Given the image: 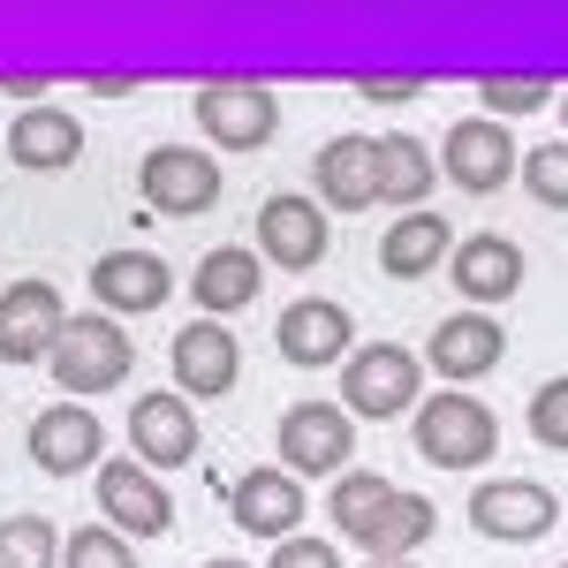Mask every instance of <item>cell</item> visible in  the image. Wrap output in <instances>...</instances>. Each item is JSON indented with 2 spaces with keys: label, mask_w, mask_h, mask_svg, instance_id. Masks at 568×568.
Segmentation results:
<instances>
[{
  "label": "cell",
  "mask_w": 568,
  "mask_h": 568,
  "mask_svg": "<svg viewBox=\"0 0 568 568\" xmlns=\"http://www.w3.org/2000/svg\"><path fill=\"white\" fill-rule=\"evenodd\" d=\"M130 334H122V318H106V311H84V318H69L61 326V342H53V356H45V372L61 379V394L69 402H91V394H114L122 379H130Z\"/></svg>",
  "instance_id": "obj_1"
},
{
  "label": "cell",
  "mask_w": 568,
  "mask_h": 568,
  "mask_svg": "<svg viewBox=\"0 0 568 568\" xmlns=\"http://www.w3.org/2000/svg\"><path fill=\"white\" fill-rule=\"evenodd\" d=\"M417 455L433 470H485L500 455V417L485 409L478 394L439 387V394L417 402Z\"/></svg>",
  "instance_id": "obj_2"
},
{
  "label": "cell",
  "mask_w": 568,
  "mask_h": 568,
  "mask_svg": "<svg viewBox=\"0 0 568 568\" xmlns=\"http://www.w3.org/2000/svg\"><path fill=\"white\" fill-rule=\"evenodd\" d=\"M425 402V364L417 349H394V342H372V349H349L342 364V409L349 417H417Z\"/></svg>",
  "instance_id": "obj_3"
},
{
  "label": "cell",
  "mask_w": 568,
  "mask_h": 568,
  "mask_svg": "<svg viewBox=\"0 0 568 568\" xmlns=\"http://www.w3.org/2000/svg\"><path fill=\"white\" fill-rule=\"evenodd\" d=\"M356 455V417L342 402H288L281 409V470L288 478H342Z\"/></svg>",
  "instance_id": "obj_4"
},
{
  "label": "cell",
  "mask_w": 568,
  "mask_h": 568,
  "mask_svg": "<svg viewBox=\"0 0 568 568\" xmlns=\"http://www.w3.org/2000/svg\"><path fill=\"white\" fill-rule=\"evenodd\" d=\"M190 114H197V130L213 136L220 152H258L281 130V99L265 84H251V77H205Z\"/></svg>",
  "instance_id": "obj_5"
},
{
  "label": "cell",
  "mask_w": 568,
  "mask_h": 568,
  "mask_svg": "<svg viewBox=\"0 0 568 568\" xmlns=\"http://www.w3.org/2000/svg\"><path fill=\"white\" fill-rule=\"evenodd\" d=\"M554 524H561V500L538 478H485L470 493V530L493 546H538Z\"/></svg>",
  "instance_id": "obj_6"
},
{
  "label": "cell",
  "mask_w": 568,
  "mask_h": 568,
  "mask_svg": "<svg viewBox=\"0 0 568 568\" xmlns=\"http://www.w3.org/2000/svg\"><path fill=\"white\" fill-rule=\"evenodd\" d=\"M439 175L455 182V190H470V197H493V190H508V175H524V152H516L508 122L470 114V122H455V130H447Z\"/></svg>",
  "instance_id": "obj_7"
},
{
  "label": "cell",
  "mask_w": 568,
  "mask_h": 568,
  "mask_svg": "<svg viewBox=\"0 0 568 568\" xmlns=\"http://www.w3.org/2000/svg\"><path fill=\"white\" fill-rule=\"evenodd\" d=\"M144 205L168 220H197L220 205V160L213 152H197V144H160V152H144Z\"/></svg>",
  "instance_id": "obj_8"
},
{
  "label": "cell",
  "mask_w": 568,
  "mask_h": 568,
  "mask_svg": "<svg viewBox=\"0 0 568 568\" xmlns=\"http://www.w3.org/2000/svg\"><path fill=\"white\" fill-rule=\"evenodd\" d=\"M99 516H106V530H122V538H168L175 530V500H168V485L152 478L136 455H122V463H99Z\"/></svg>",
  "instance_id": "obj_9"
},
{
  "label": "cell",
  "mask_w": 568,
  "mask_h": 568,
  "mask_svg": "<svg viewBox=\"0 0 568 568\" xmlns=\"http://www.w3.org/2000/svg\"><path fill=\"white\" fill-rule=\"evenodd\" d=\"M251 227H258V251H265V265H281V273H311V265H318L326 251H334L326 205H318V197H296V190L265 197Z\"/></svg>",
  "instance_id": "obj_10"
},
{
  "label": "cell",
  "mask_w": 568,
  "mask_h": 568,
  "mask_svg": "<svg viewBox=\"0 0 568 568\" xmlns=\"http://www.w3.org/2000/svg\"><path fill=\"white\" fill-rule=\"evenodd\" d=\"M273 342H281V356H288L296 372H326V364H349V349H356V318L334 304V296H296V304L281 311Z\"/></svg>",
  "instance_id": "obj_11"
},
{
  "label": "cell",
  "mask_w": 568,
  "mask_h": 568,
  "mask_svg": "<svg viewBox=\"0 0 568 568\" xmlns=\"http://www.w3.org/2000/svg\"><path fill=\"white\" fill-rule=\"evenodd\" d=\"M69 311H61V288L53 281H16L0 296V364H45L53 342H61Z\"/></svg>",
  "instance_id": "obj_12"
},
{
  "label": "cell",
  "mask_w": 568,
  "mask_h": 568,
  "mask_svg": "<svg viewBox=\"0 0 568 568\" xmlns=\"http://www.w3.org/2000/svg\"><path fill=\"white\" fill-rule=\"evenodd\" d=\"M168 356H175V394L182 402H220V394H235V379H243L235 334H227L220 318H190Z\"/></svg>",
  "instance_id": "obj_13"
},
{
  "label": "cell",
  "mask_w": 568,
  "mask_h": 568,
  "mask_svg": "<svg viewBox=\"0 0 568 568\" xmlns=\"http://www.w3.org/2000/svg\"><path fill=\"white\" fill-rule=\"evenodd\" d=\"M500 356H508V326H500L493 311H455V318H439L433 342H425V364H433L447 387H463V379H485Z\"/></svg>",
  "instance_id": "obj_14"
},
{
  "label": "cell",
  "mask_w": 568,
  "mask_h": 568,
  "mask_svg": "<svg viewBox=\"0 0 568 568\" xmlns=\"http://www.w3.org/2000/svg\"><path fill=\"white\" fill-rule=\"evenodd\" d=\"M227 516H235L243 538L288 546V538L304 530V478H288V470H243L235 493H227Z\"/></svg>",
  "instance_id": "obj_15"
},
{
  "label": "cell",
  "mask_w": 568,
  "mask_h": 568,
  "mask_svg": "<svg viewBox=\"0 0 568 568\" xmlns=\"http://www.w3.org/2000/svg\"><path fill=\"white\" fill-rule=\"evenodd\" d=\"M311 182H318V205L326 213H364L379 205V136H326L318 160H311Z\"/></svg>",
  "instance_id": "obj_16"
},
{
  "label": "cell",
  "mask_w": 568,
  "mask_h": 568,
  "mask_svg": "<svg viewBox=\"0 0 568 568\" xmlns=\"http://www.w3.org/2000/svg\"><path fill=\"white\" fill-rule=\"evenodd\" d=\"M91 296L106 304V318H122V311H160L168 296H175V273H168V258L160 251H106V258L91 265Z\"/></svg>",
  "instance_id": "obj_17"
},
{
  "label": "cell",
  "mask_w": 568,
  "mask_h": 568,
  "mask_svg": "<svg viewBox=\"0 0 568 568\" xmlns=\"http://www.w3.org/2000/svg\"><path fill=\"white\" fill-rule=\"evenodd\" d=\"M23 439H31V463H39L45 478H77V470H99V447H106V433H99V417H91L84 402L39 409Z\"/></svg>",
  "instance_id": "obj_18"
},
{
  "label": "cell",
  "mask_w": 568,
  "mask_h": 568,
  "mask_svg": "<svg viewBox=\"0 0 568 568\" xmlns=\"http://www.w3.org/2000/svg\"><path fill=\"white\" fill-rule=\"evenodd\" d=\"M447 273H455V288L470 296V311H493V304H508V296L524 288V251H516L508 235L478 227V235H463V243H455Z\"/></svg>",
  "instance_id": "obj_19"
},
{
  "label": "cell",
  "mask_w": 568,
  "mask_h": 568,
  "mask_svg": "<svg viewBox=\"0 0 568 568\" xmlns=\"http://www.w3.org/2000/svg\"><path fill=\"white\" fill-rule=\"evenodd\" d=\"M130 447L144 470H182L197 455V409L182 394H144L130 409Z\"/></svg>",
  "instance_id": "obj_20"
},
{
  "label": "cell",
  "mask_w": 568,
  "mask_h": 568,
  "mask_svg": "<svg viewBox=\"0 0 568 568\" xmlns=\"http://www.w3.org/2000/svg\"><path fill=\"white\" fill-rule=\"evenodd\" d=\"M439 530V508L425 493H409V485H394L387 500L356 524V546H364V561H409L425 538Z\"/></svg>",
  "instance_id": "obj_21"
},
{
  "label": "cell",
  "mask_w": 568,
  "mask_h": 568,
  "mask_svg": "<svg viewBox=\"0 0 568 568\" xmlns=\"http://www.w3.org/2000/svg\"><path fill=\"white\" fill-rule=\"evenodd\" d=\"M77 152H84V122H77L69 106H23V114L8 122V160L31 168V175L77 168Z\"/></svg>",
  "instance_id": "obj_22"
},
{
  "label": "cell",
  "mask_w": 568,
  "mask_h": 568,
  "mask_svg": "<svg viewBox=\"0 0 568 568\" xmlns=\"http://www.w3.org/2000/svg\"><path fill=\"white\" fill-rule=\"evenodd\" d=\"M265 288V265L251 243H220V251H205L197 258V273H190V296H197V318H227V311L258 304Z\"/></svg>",
  "instance_id": "obj_23"
},
{
  "label": "cell",
  "mask_w": 568,
  "mask_h": 568,
  "mask_svg": "<svg viewBox=\"0 0 568 568\" xmlns=\"http://www.w3.org/2000/svg\"><path fill=\"white\" fill-rule=\"evenodd\" d=\"M447 258H455V227L439 213H402L387 235H379V273H387V281H425V273L447 265Z\"/></svg>",
  "instance_id": "obj_24"
},
{
  "label": "cell",
  "mask_w": 568,
  "mask_h": 568,
  "mask_svg": "<svg viewBox=\"0 0 568 568\" xmlns=\"http://www.w3.org/2000/svg\"><path fill=\"white\" fill-rule=\"evenodd\" d=\"M433 144H417V136H379V197L387 205H409V213H425V197H433Z\"/></svg>",
  "instance_id": "obj_25"
},
{
  "label": "cell",
  "mask_w": 568,
  "mask_h": 568,
  "mask_svg": "<svg viewBox=\"0 0 568 568\" xmlns=\"http://www.w3.org/2000/svg\"><path fill=\"white\" fill-rule=\"evenodd\" d=\"M61 530L45 516H8L0 524V568H61Z\"/></svg>",
  "instance_id": "obj_26"
},
{
  "label": "cell",
  "mask_w": 568,
  "mask_h": 568,
  "mask_svg": "<svg viewBox=\"0 0 568 568\" xmlns=\"http://www.w3.org/2000/svg\"><path fill=\"white\" fill-rule=\"evenodd\" d=\"M387 493H394L387 470H342V478L326 485V516H334V530H349V538H356V524H364Z\"/></svg>",
  "instance_id": "obj_27"
},
{
  "label": "cell",
  "mask_w": 568,
  "mask_h": 568,
  "mask_svg": "<svg viewBox=\"0 0 568 568\" xmlns=\"http://www.w3.org/2000/svg\"><path fill=\"white\" fill-rule=\"evenodd\" d=\"M554 99H561L554 77H485V84H478V106H493V122H516V114L554 106Z\"/></svg>",
  "instance_id": "obj_28"
},
{
  "label": "cell",
  "mask_w": 568,
  "mask_h": 568,
  "mask_svg": "<svg viewBox=\"0 0 568 568\" xmlns=\"http://www.w3.org/2000/svg\"><path fill=\"white\" fill-rule=\"evenodd\" d=\"M524 190L538 197V205H554V213H568V136H554V144H538V152H524Z\"/></svg>",
  "instance_id": "obj_29"
},
{
  "label": "cell",
  "mask_w": 568,
  "mask_h": 568,
  "mask_svg": "<svg viewBox=\"0 0 568 568\" xmlns=\"http://www.w3.org/2000/svg\"><path fill=\"white\" fill-rule=\"evenodd\" d=\"M61 568H136V546L122 530H69V546H61Z\"/></svg>",
  "instance_id": "obj_30"
},
{
  "label": "cell",
  "mask_w": 568,
  "mask_h": 568,
  "mask_svg": "<svg viewBox=\"0 0 568 568\" xmlns=\"http://www.w3.org/2000/svg\"><path fill=\"white\" fill-rule=\"evenodd\" d=\"M530 433H538V447H561L568 455V372L530 394Z\"/></svg>",
  "instance_id": "obj_31"
},
{
  "label": "cell",
  "mask_w": 568,
  "mask_h": 568,
  "mask_svg": "<svg viewBox=\"0 0 568 568\" xmlns=\"http://www.w3.org/2000/svg\"><path fill=\"white\" fill-rule=\"evenodd\" d=\"M265 568H342V554H334L326 538H304V530H296L288 546H273V561H265Z\"/></svg>",
  "instance_id": "obj_32"
},
{
  "label": "cell",
  "mask_w": 568,
  "mask_h": 568,
  "mask_svg": "<svg viewBox=\"0 0 568 568\" xmlns=\"http://www.w3.org/2000/svg\"><path fill=\"white\" fill-rule=\"evenodd\" d=\"M425 77H356V99H372V106H387V99H417Z\"/></svg>",
  "instance_id": "obj_33"
},
{
  "label": "cell",
  "mask_w": 568,
  "mask_h": 568,
  "mask_svg": "<svg viewBox=\"0 0 568 568\" xmlns=\"http://www.w3.org/2000/svg\"><path fill=\"white\" fill-rule=\"evenodd\" d=\"M84 91H99V99H130V91H144V77H122V69H106V77H84Z\"/></svg>",
  "instance_id": "obj_34"
},
{
  "label": "cell",
  "mask_w": 568,
  "mask_h": 568,
  "mask_svg": "<svg viewBox=\"0 0 568 568\" xmlns=\"http://www.w3.org/2000/svg\"><path fill=\"white\" fill-rule=\"evenodd\" d=\"M0 91H8V99H45V77H8Z\"/></svg>",
  "instance_id": "obj_35"
},
{
  "label": "cell",
  "mask_w": 568,
  "mask_h": 568,
  "mask_svg": "<svg viewBox=\"0 0 568 568\" xmlns=\"http://www.w3.org/2000/svg\"><path fill=\"white\" fill-rule=\"evenodd\" d=\"M197 568H251V561H197Z\"/></svg>",
  "instance_id": "obj_36"
},
{
  "label": "cell",
  "mask_w": 568,
  "mask_h": 568,
  "mask_svg": "<svg viewBox=\"0 0 568 568\" xmlns=\"http://www.w3.org/2000/svg\"><path fill=\"white\" fill-rule=\"evenodd\" d=\"M364 568H417V561H364Z\"/></svg>",
  "instance_id": "obj_37"
},
{
  "label": "cell",
  "mask_w": 568,
  "mask_h": 568,
  "mask_svg": "<svg viewBox=\"0 0 568 568\" xmlns=\"http://www.w3.org/2000/svg\"><path fill=\"white\" fill-rule=\"evenodd\" d=\"M561 122H568V91H561Z\"/></svg>",
  "instance_id": "obj_38"
},
{
  "label": "cell",
  "mask_w": 568,
  "mask_h": 568,
  "mask_svg": "<svg viewBox=\"0 0 568 568\" xmlns=\"http://www.w3.org/2000/svg\"><path fill=\"white\" fill-rule=\"evenodd\" d=\"M561 568H568V561H561Z\"/></svg>",
  "instance_id": "obj_39"
}]
</instances>
